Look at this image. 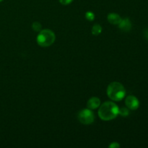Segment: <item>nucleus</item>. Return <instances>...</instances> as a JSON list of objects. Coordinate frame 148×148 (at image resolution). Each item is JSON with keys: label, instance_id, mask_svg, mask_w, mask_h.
<instances>
[{"label": "nucleus", "instance_id": "obj_10", "mask_svg": "<svg viewBox=\"0 0 148 148\" xmlns=\"http://www.w3.org/2000/svg\"><path fill=\"white\" fill-rule=\"evenodd\" d=\"M32 28H33V30L36 32H40L41 30L42 25L40 23L38 22H35V23H33L32 25Z\"/></svg>", "mask_w": 148, "mask_h": 148}, {"label": "nucleus", "instance_id": "obj_14", "mask_svg": "<svg viewBox=\"0 0 148 148\" xmlns=\"http://www.w3.org/2000/svg\"><path fill=\"white\" fill-rule=\"evenodd\" d=\"M119 147H120V145L118 143H116V142L115 143H112L109 145V147H111V148H118Z\"/></svg>", "mask_w": 148, "mask_h": 148}, {"label": "nucleus", "instance_id": "obj_16", "mask_svg": "<svg viewBox=\"0 0 148 148\" xmlns=\"http://www.w3.org/2000/svg\"><path fill=\"white\" fill-rule=\"evenodd\" d=\"M2 1H3V0H0V2H1Z\"/></svg>", "mask_w": 148, "mask_h": 148}, {"label": "nucleus", "instance_id": "obj_13", "mask_svg": "<svg viewBox=\"0 0 148 148\" xmlns=\"http://www.w3.org/2000/svg\"><path fill=\"white\" fill-rule=\"evenodd\" d=\"M73 1V0H59V2L63 5H68V4H71Z\"/></svg>", "mask_w": 148, "mask_h": 148}, {"label": "nucleus", "instance_id": "obj_1", "mask_svg": "<svg viewBox=\"0 0 148 148\" xmlns=\"http://www.w3.org/2000/svg\"><path fill=\"white\" fill-rule=\"evenodd\" d=\"M119 108L115 103L106 101L100 106L98 109V116L103 121H111L116 118L119 115Z\"/></svg>", "mask_w": 148, "mask_h": 148}, {"label": "nucleus", "instance_id": "obj_6", "mask_svg": "<svg viewBox=\"0 0 148 148\" xmlns=\"http://www.w3.org/2000/svg\"><path fill=\"white\" fill-rule=\"evenodd\" d=\"M100 106H101V100L97 97H92V98H90L88 101V103H87L88 108L91 110L98 108Z\"/></svg>", "mask_w": 148, "mask_h": 148}, {"label": "nucleus", "instance_id": "obj_5", "mask_svg": "<svg viewBox=\"0 0 148 148\" xmlns=\"http://www.w3.org/2000/svg\"><path fill=\"white\" fill-rule=\"evenodd\" d=\"M125 104L130 110H137L140 106V101L134 95H129L125 99Z\"/></svg>", "mask_w": 148, "mask_h": 148}, {"label": "nucleus", "instance_id": "obj_8", "mask_svg": "<svg viewBox=\"0 0 148 148\" xmlns=\"http://www.w3.org/2000/svg\"><path fill=\"white\" fill-rule=\"evenodd\" d=\"M118 25L119 27L123 31H130L132 28V23L129 18H124L121 20Z\"/></svg>", "mask_w": 148, "mask_h": 148}, {"label": "nucleus", "instance_id": "obj_4", "mask_svg": "<svg viewBox=\"0 0 148 148\" xmlns=\"http://www.w3.org/2000/svg\"><path fill=\"white\" fill-rule=\"evenodd\" d=\"M77 119L80 123L85 125H89L93 123L95 120V116L92 110L90 108H85L78 113Z\"/></svg>", "mask_w": 148, "mask_h": 148}, {"label": "nucleus", "instance_id": "obj_12", "mask_svg": "<svg viewBox=\"0 0 148 148\" xmlns=\"http://www.w3.org/2000/svg\"><path fill=\"white\" fill-rule=\"evenodd\" d=\"M85 17L89 21H92L95 19V14H94V13L92 12L88 11L85 13Z\"/></svg>", "mask_w": 148, "mask_h": 148}, {"label": "nucleus", "instance_id": "obj_15", "mask_svg": "<svg viewBox=\"0 0 148 148\" xmlns=\"http://www.w3.org/2000/svg\"><path fill=\"white\" fill-rule=\"evenodd\" d=\"M145 37L148 38V29L147 30H145Z\"/></svg>", "mask_w": 148, "mask_h": 148}, {"label": "nucleus", "instance_id": "obj_9", "mask_svg": "<svg viewBox=\"0 0 148 148\" xmlns=\"http://www.w3.org/2000/svg\"><path fill=\"white\" fill-rule=\"evenodd\" d=\"M102 30V27L99 24H95L93 25V27H92V34L95 36H98V35H100L101 33Z\"/></svg>", "mask_w": 148, "mask_h": 148}, {"label": "nucleus", "instance_id": "obj_2", "mask_svg": "<svg viewBox=\"0 0 148 148\" xmlns=\"http://www.w3.org/2000/svg\"><path fill=\"white\" fill-rule=\"evenodd\" d=\"M107 95L114 101H120L126 95V90L120 82H113L107 88Z\"/></svg>", "mask_w": 148, "mask_h": 148}, {"label": "nucleus", "instance_id": "obj_3", "mask_svg": "<svg viewBox=\"0 0 148 148\" xmlns=\"http://www.w3.org/2000/svg\"><path fill=\"white\" fill-rule=\"evenodd\" d=\"M56 40V36L51 30L45 29L39 32L37 36V43L39 46L42 47H48L54 43Z\"/></svg>", "mask_w": 148, "mask_h": 148}, {"label": "nucleus", "instance_id": "obj_7", "mask_svg": "<svg viewBox=\"0 0 148 148\" xmlns=\"http://www.w3.org/2000/svg\"><path fill=\"white\" fill-rule=\"evenodd\" d=\"M107 20L111 24L119 25L122 19L120 17L119 14H116V13H110L107 16Z\"/></svg>", "mask_w": 148, "mask_h": 148}, {"label": "nucleus", "instance_id": "obj_11", "mask_svg": "<svg viewBox=\"0 0 148 148\" xmlns=\"http://www.w3.org/2000/svg\"><path fill=\"white\" fill-rule=\"evenodd\" d=\"M129 114H130V111H129L128 108H124V107L120 108L119 111V114H120L122 116H127Z\"/></svg>", "mask_w": 148, "mask_h": 148}]
</instances>
